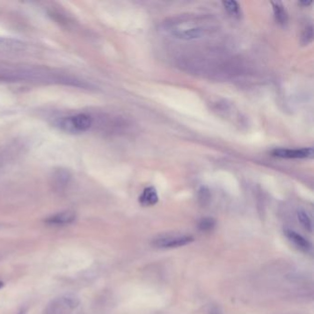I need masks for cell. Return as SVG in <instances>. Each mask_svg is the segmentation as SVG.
<instances>
[{
  "label": "cell",
  "instance_id": "6da1fadb",
  "mask_svg": "<svg viewBox=\"0 0 314 314\" xmlns=\"http://www.w3.org/2000/svg\"><path fill=\"white\" fill-rule=\"evenodd\" d=\"M93 118L87 113H78L72 116L60 118L56 123V127L68 134H80L87 132L93 126Z\"/></svg>",
  "mask_w": 314,
  "mask_h": 314
},
{
  "label": "cell",
  "instance_id": "9c48e42d",
  "mask_svg": "<svg viewBox=\"0 0 314 314\" xmlns=\"http://www.w3.org/2000/svg\"><path fill=\"white\" fill-rule=\"evenodd\" d=\"M272 6H273V10L275 14V18L276 20L279 24L286 25L288 20H289V16L287 10L285 9L282 2L280 1H276V2H271Z\"/></svg>",
  "mask_w": 314,
  "mask_h": 314
},
{
  "label": "cell",
  "instance_id": "5bb4252c",
  "mask_svg": "<svg viewBox=\"0 0 314 314\" xmlns=\"http://www.w3.org/2000/svg\"><path fill=\"white\" fill-rule=\"evenodd\" d=\"M210 192L207 187H201V189L199 190V201L201 204L206 205L209 201Z\"/></svg>",
  "mask_w": 314,
  "mask_h": 314
},
{
  "label": "cell",
  "instance_id": "30bf717a",
  "mask_svg": "<svg viewBox=\"0 0 314 314\" xmlns=\"http://www.w3.org/2000/svg\"><path fill=\"white\" fill-rule=\"evenodd\" d=\"M298 219L301 222L302 226L309 230L310 232L313 231V221L311 216H309L308 213L303 209H299L298 213Z\"/></svg>",
  "mask_w": 314,
  "mask_h": 314
},
{
  "label": "cell",
  "instance_id": "4fadbf2b",
  "mask_svg": "<svg viewBox=\"0 0 314 314\" xmlns=\"http://www.w3.org/2000/svg\"><path fill=\"white\" fill-rule=\"evenodd\" d=\"M314 39V28L311 26L308 27L302 34V43L304 44H308Z\"/></svg>",
  "mask_w": 314,
  "mask_h": 314
},
{
  "label": "cell",
  "instance_id": "8992f818",
  "mask_svg": "<svg viewBox=\"0 0 314 314\" xmlns=\"http://www.w3.org/2000/svg\"><path fill=\"white\" fill-rule=\"evenodd\" d=\"M284 233L286 237L295 245L299 250L302 252L308 253L312 249V243L307 239H305L302 235L297 233L294 230H291L289 228H286L284 230Z\"/></svg>",
  "mask_w": 314,
  "mask_h": 314
},
{
  "label": "cell",
  "instance_id": "2e32d148",
  "mask_svg": "<svg viewBox=\"0 0 314 314\" xmlns=\"http://www.w3.org/2000/svg\"><path fill=\"white\" fill-rule=\"evenodd\" d=\"M2 286H3V283H2V282H0V289L2 288Z\"/></svg>",
  "mask_w": 314,
  "mask_h": 314
},
{
  "label": "cell",
  "instance_id": "9a60e30c",
  "mask_svg": "<svg viewBox=\"0 0 314 314\" xmlns=\"http://www.w3.org/2000/svg\"><path fill=\"white\" fill-rule=\"evenodd\" d=\"M313 4V1H300L299 2V5H301L302 6H308L310 5H312Z\"/></svg>",
  "mask_w": 314,
  "mask_h": 314
},
{
  "label": "cell",
  "instance_id": "7c38bea8",
  "mask_svg": "<svg viewBox=\"0 0 314 314\" xmlns=\"http://www.w3.org/2000/svg\"><path fill=\"white\" fill-rule=\"evenodd\" d=\"M222 4L225 7V9L229 14L234 15V16H239L240 15V6L237 1H234V0L233 1H223Z\"/></svg>",
  "mask_w": 314,
  "mask_h": 314
},
{
  "label": "cell",
  "instance_id": "8fae6325",
  "mask_svg": "<svg viewBox=\"0 0 314 314\" xmlns=\"http://www.w3.org/2000/svg\"><path fill=\"white\" fill-rule=\"evenodd\" d=\"M215 226H216V220L212 217H205L198 223V228L201 231H205V232L213 230Z\"/></svg>",
  "mask_w": 314,
  "mask_h": 314
},
{
  "label": "cell",
  "instance_id": "3957f363",
  "mask_svg": "<svg viewBox=\"0 0 314 314\" xmlns=\"http://www.w3.org/2000/svg\"><path fill=\"white\" fill-rule=\"evenodd\" d=\"M272 155L282 159H308L314 156V148H276L272 151Z\"/></svg>",
  "mask_w": 314,
  "mask_h": 314
},
{
  "label": "cell",
  "instance_id": "277c9868",
  "mask_svg": "<svg viewBox=\"0 0 314 314\" xmlns=\"http://www.w3.org/2000/svg\"><path fill=\"white\" fill-rule=\"evenodd\" d=\"M71 174L66 169H57L52 176V185L57 192L64 191L69 185Z\"/></svg>",
  "mask_w": 314,
  "mask_h": 314
},
{
  "label": "cell",
  "instance_id": "ba28073f",
  "mask_svg": "<svg viewBox=\"0 0 314 314\" xmlns=\"http://www.w3.org/2000/svg\"><path fill=\"white\" fill-rule=\"evenodd\" d=\"M204 32H205V30L201 28H192V29L184 30V31L177 30L173 32V36L179 39H183V40H194V39L202 37Z\"/></svg>",
  "mask_w": 314,
  "mask_h": 314
},
{
  "label": "cell",
  "instance_id": "52a82bcc",
  "mask_svg": "<svg viewBox=\"0 0 314 314\" xmlns=\"http://www.w3.org/2000/svg\"><path fill=\"white\" fill-rule=\"evenodd\" d=\"M159 196L154 187L149 186L145 188L139 197V203L142 207H151L158 203Z\"/></svg>",
  "mask_w": 314,
  "mask_h": 314
},
{
  "label": "cell",
  "instance_id": "5b68a950",
  "mask_svg": "<svg viewBox=\"0 0 314 314\" xmlns=\"http://www.w3.org/2000/svg\"><path fill=\"white\" fill-rule=\"evenodd\" d=\"M75 220H76V213L70 210H66V211H62L53 216H49L45 222L49 225L64 226V225L71 224Z\"/></svg>",
  "mask_w": 314,
  "mask_h": 314
},
{
  "label": "cell",
  "instance_id": "7a4b0ae2",
  "mask_svg": "<svg viewBox=\"0 0 314 314\" xmlns=\"http://www.w3.org/2000/svg\"><path fill=\"white\" fill-rule=\"evenodd\" d=\"M194 241L192 236H164L153 241V245L160 249H173L185 246Z\"/></svg>",
  "mask_w": 314,
  "mask_h": 314
}]
</instances>
